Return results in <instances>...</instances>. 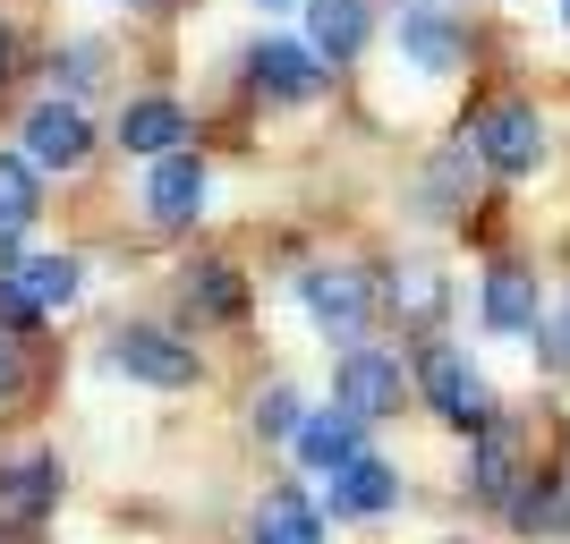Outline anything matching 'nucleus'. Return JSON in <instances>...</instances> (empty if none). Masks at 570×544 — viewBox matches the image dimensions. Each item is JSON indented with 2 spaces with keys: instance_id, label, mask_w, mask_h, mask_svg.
<instances>
[{
  "instance_id": "nucleus-19",
  "label": "nucleus",
  "mask_w": 570,
  "mask_h": 544,
  "mask_svg": "<svg viewBox=\"0 0 570 544\" xmlns=\"http://www.w3.org/2000/svg\"><path fill=\"white\" fill-rule=\"evenodd\" d=\"M43 214V188H35V162L26 154H0V238H18L26 221Z\"/></svg>"
},
{
  "instance_id": "nucleus-27",
  "label": "nucleus",
  "mask_w": 570,
  "mask_h": 544,
  "mask_svg": "<svg viewBox=\"0 0 570 544\" xmlns=\"http://www.w3.org/2000/svg\"><path fill=\"white\" fill-rule=\"evenodd\" d=\"M18 383H26V366H18V349L0 340V400H18Z\"/></svg>"
},
{
  "instance_id": "nucleus-2",
  "label": "nucleus",
  "mask_w": 570,
  "mask_h": 544,
  "mask_svg": "<svg viewBox=\"0 0 570 544\" xmlns=\"http://www.w3.org/2000/svg\"><path fill=\"white\" fill-rule=\"evenodd\" d=\"M417 392H426V408H434V417H452V426H494V392H485V375H476L460 349H443V340L417 357Z\"/></svg>"
},
{
  "instance_id": "nucleus-16",
  "label": "nucleus",
  "mask_w": 570,
  "mask_h": 544,
  "mask_svg": "<svg viewBox=\"0 0 570 544\" xmlns=\"http://www.w3.org/2000/svg\"><path fill=\"white\" fill-rule=\"evenodd\" d=\"M298 451H307L315 468H350V459H366V417H350V408L307 417V426H298Z\"/></svg>"
},
{
  "instance_id": "nucleus-30",
  "label": "nucleus",
  "mask_w": 570,
  "mask_h": 544,
  "mask_svg": "<svg viewBox=\"0 0 570 544\" xmlns=\"http://www.w3.org/2000/svg\"><path fill=\"white\" fill-rule=\"evenodd\" d=\"M562 18H570V0H562Z\"/></svg>"
},
{
  "instance_id": "nucleus-4",
  "label": "nucleus",
  "mask_w": 570,
  "mask_h": 544,
  "mask_svg": "<svg viewBox=\"0 0 570 544\" xmlns=\"http://www.w3.org/2000/svg\"><path fill=\"white\" fill-rule=\"evenodd\" d=\"M86 154H95V128H86V111H77V102H35V111H26V162L35 170H77L86 162Z\"/></svg>"
},
{
  "instance_id": "nucleus-22",
  "label": "nucleus",
  "mask_w": 570,
  "mask_h": 544,
  "mask_svg": "<svg viewBox=\"0 0 570 544\" xmlns=\"http://www.w3.org/2000/svg\"><path fill=\"white\" fill-rule=\"evenodd\" d=\"M18 281L43 298V307H69L77 298V256H35V264H18Z\"/></svg>"
},
{
  "instance_id": "nucleus-3",
  "label": "nucleus",
  "mask_w": 570,
  "mask_h": 544,
  "mask_svg": "<svg viewBox=\"0 0 570 544\" xmlns=\"http://www.w3.org/2000/svg\"><path fill=\"white\" fill-rule=\"evenodd\" d=\"M298 298H307V315L333 340H357L366 332V315H375V289H366V273H341V264H315V273H298Z\"/></svg>"
},
{
  "instance_id": "nucleus-31",
  "label": "nucleus",
  "mask_w": 570,
  "mask_h": 544,
  "mask_svg": "<svg viewBox=\"0 0 570 544\" xmlns=\"http://www.w3.org/2000/svg\"><path fill=\"white\" fill-rule=\"evenodd\" d=\"M417 9H426V0H417Z\"/></svg>"
},
{
  "instance_id": "nucleus-26",
  "label": "nucleus",
  "mask_w": 570,
  "mask_h": 544,
  "mask_svg": "<svg viewBox=\"0 0 570 544\" xmlns=\"http://www.w3.org/2000/svg\"><path fill=\"white\" fill-rule=\"evenodd\" d=\"M537 340H546V366H570V298H562V315H553Z\"/></svg>"
},
{
  "instance_id": "nucleus-23",
  "label": "nucleus",
  "mask_w": 570,
  "mask_h": 544,
  "mask_svg": "<svg viewBox=\"0 0 570 544\" xmlns=\"http://www.w3.org/2000/svg\"><path fill=\"white\" fill-rule=\"evenodd\" d=\"M102 77V43H69V51H51V86L60 95H86Z\"/></svg>"
},
{
  "instance_id": "nucleus-7",
  "label": "nucleus",
  "mask_w": 570,
  "mask_h": 544,
  "mask_svg": "<svg viewBox=\"0 0 570 544\" xmlns=\"http://www.w3.org/2000/svg\"><path fill=\"white\" fill-rule=\"evenodd\" d=\"M247 77H256V95H273V102H307L315 86H324V60H315V43H256Z\"/></svg>"
},
{
  "instance_id": "nucleus-10",
  "label": "nucleus",
  "mask_w": 570,
  "mask_h": 544,
  "mask_svg": "<svg viewBox=\"0 0 570 544\" xmlns=\"http://www.w3.org/2000/svg\"><path fill=\"white\" fill-rule=\"evenodd\" d=\"M51 502H60V459L51 451H18L0 468V520H43Z\"/></svg>"
},
{
  "instance_id": "nucleus-29",
  "label": "nucleus",
  "mask_w": 570,
  "mask_h": 544,
  "mask_svg": "<svg viewBox=\"0 0 570 544\" xmlns=\"http://www.w3.org/2000/svg\"><path fill=\"white\" fill-rule=\"evenodd\" d=\"M0 51H9V34H0Z\"/></svg>"
},
{
  "instance_id": "nucleus-17",
  "label": "nucleus",
  "mask_w": 570,
  "mask_h": 544,
  "mask_svg": "<svg viewBox=\"0 0 570 544\" xmlns=\"http://www.w3.org/2000/svg\"><path fill=\"white\" fill-rule=\"evenodd\" d=\"M485 324L494 332H537V273H520V264L485 273Z\"/></svg>"
},
{
  "instance_id": "nucleus-24",
  "label": "nucleus",
  "mask_w": 570,
  "mask_h": 544,
  "mask_svg": "<svg viewBox=\"0 0 570 544\" xmlns=\"http://www.w3.org/2000/svg\"><path fill=\"white\" fill-rule=\"evenodd\" d=\"M298 426H307V417H298V392H289V383H273V392L256 400V434H264V443H289Z\"/></svg>"
},
{
  "instance_id": "nucleus-11",
  "label": "nucleus",
  "mask_w": 570,
  "mask_h": 544,
  "mask_svg": "<svg viewBox=\"0 0 570 544\" xmlns=\"http://www.w3.org/2000/svg\"><path fill=\"white\" fill-rule=\"evenodd\" d=\"M401 51H409L426 77H452L460 60H469V34H460L443 9H409V18H401Z\"/></svg>"
},
{
  "instance_id": "nucleus-5",
  "label": "nucleus",
  "mask_w": 570,
  "mask_h": 544,
  "mask_svg": "<svg viewBox=\"0 0 570 544\" xmlns=\"http://www.w3.org/2000/svg\"><path fill=\"white\" fill-rule=\"evenodd\" d=\"M111 366L128 383H154V392L196 383V349H188V340H170V332H119V340H111Z\"/></svg>"
},
{
  "instance_id": "nucleus-12",
  "label": "nucleus",
  "mask_w": 570,
  "mask_h": 544,
  "mask_svg": "<svg viewBox=\"0 0 570 544\" xmlns=\"http://www.w3.org/2000/svg\"><path fill=\"white\" fill-rule=\"evenodd\" d=\"M469 188H476V145L460 137V145H443V154L426 162V179H417V214H426V221L460 214V205H469Z\"/></svg>"
},
{
  "instance_id": "nucleus-28",
  "label": "nucleus",
  "mask_w": 570,
  "mask_h": 544,
  "mask_svg": "<svg viewBox=\"0 0 570 544\" xmlns=\"http://www.w3.org/2000/svg\"><path fill=\"white\" fill-rule=\"evenodd\" d=\"M264 9H307V0H264Z\"/></svg>"
},
{
  "instance_id": "nucleus-9",
  "label": "nucleus",
  "mask_w": 570,
  "mask_h": 544,
  "mask_svg": "<svg viewBox=\"0 0 570 544\" xmlns=\"http://www.w3.org/2000/svg\"><path fill=\"white\" fill-rule=\"evenodd\" d=\"M401 502V468L392 459H350V468H333V520H375V511H392Z\"/></svg>"
},
{
  "instance_id": "nucleus-1",
  "label": "nucleus",
  "mask_w": 570,
  "mask_h": 544,
  "mask_svg": "<svg viewBox=\"0 0 570 544\" xmlns=\"http://www.w3.org/2000/svg\"><path fill=\"white\" fill-rule=\"evenodd\" d=\"M469 145H476V162L502 170V179H528V170L546 162V128H537L528 102H485L469 119Z\"/></svg>"
},
{
  "instance_id": "nucleus-25",
  "label": "nucleus",
  "mask_w": 570,
  "mask_h": 544,
  "mask_svg": "<svg viewBox=\"0 0 570 544\" xmlns=\"http://www.w3.org/2000/svg\"><path fill=\"white\" fill-rule=\"evenodd\" d=\"M35 315H43V298H35L18 273H0V332H26Z\"/></svg>"
},
{
  "instance_id": "nucleus-20",
  "label": "nucleus",
  "mask_w": 570,
  "mask_h": 544,
  "mask_svg": "<svg viewBox=\"0 0 570 544\" xmlns=\"http://www.w3.org/2000/svg\"><path fill=\"white\" fill-rule=\"evenodd\" d=\"M383 298H392V315H409V324H434V315H443V273L401 264V273L383 281Z\"/></svg>"
},
{
  "instance_id": "nucleus-15",
  "label": "nucleus",
  "mask_w": 570,
  "mask_h": 544,
  "mask_svg": "<svg viewBox=\"0 0 570 544\" xmlns=\"http://www.w3.org/2000/svg\"><path fill=\"white\" fill-rule=\"evenodd\" d=\"M307 34H315V60H357V43H366V0H307Z\"/></svg>"
},
{
  "instance_id": "nucleus-18",
  "label": "nucleus",
  "mask_w": 570,
  "mask_h": 544,
  "mask_svg": "<svg viewBox=\"0 0 570 544\" xmlns=\"http://www.w3.org/2000/svg\"><path fill=\"white\" fill-rule=\"evenodd\" d=\"M511 468H520L511 426H476V468H469V485H476L485 502H511Z\"/></svg>"
},
{
  "instance_id": "nucleus-21",
  "label": "nucleus",
  "mask_w": 570,
  "mask_h": 544,
  "mask_svg": "<svg viewBox=\"0 0 570 544\" xmlns=\"http://www.w3.org/2000/svg\"><path fill=\"white\" fill-rule=\"evenodd\" d=\"M188 307L205 315V324H230V315H238V273H230V264H196V273H188Z\"/></svg>"
},
{
  "instance_id": "nucleus-13",
  "label": "nucleus",
  "mask_w": 570,
  "mask_h": 544,
  "mask_svg": "<svg viewBox=\"0 0 570 544\" xmlns=\"http://www.w3.org/2000/svg\"><path fill=\"white\" fill-rule=\"evenodd\" d=\"M256 544H324V511L298 485H273L256 502Z\"/></svg>"
},
{
  "instance_id": "nucleus-14",
  "label": "nucleus",
  "mask_w": 570,
  "mask_h": 544,
  "mask_svg": "<svg viewBox=\"0 0 570 544\" xmlns=\"http://www.w3.org/2000/svg\"><path fill=\"white\" fill-rule=\"evenodd\" d=\"M179 137H188V111L163 102V95L119 111V145H128V154H154V162H163V154H179Z\"/></svg>"
},
{
  "instance_id": "nucleus-6",
  "label": "nucleus",
  "mask_w": 570,
  "mask_h": 544,
  "mask_svg": "<svg viewBox=\"0 0 570 544\" xmlns=\"http://www.w3.org/2000/svg\"><path fill=\"white\" fill-rule=\"evenodd\" d=\"M341 408L350 417H392L401 408V357H383V349H350L341 357Z\"/></svg>"
},
{
  "instance_id": "nucleus-8",
  "label": "nucleus",
  "mask_w": 570,
  "mask_h": 544,
  "mask_svg": "<svg viewBox=\"0 0 570 544\" xmlns=\"http://www.w3.org/2000/svg\"><path fill=\"white\" fill-rule=\"evenodd\" d=\"M196 205H205V162L196 154H163L154 179H145V214L163 230H179V221H196Z\"/></svg>"
}]
</instances>
